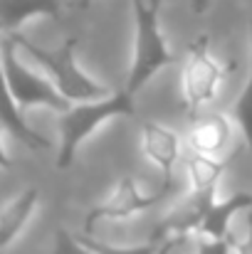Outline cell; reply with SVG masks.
Segmentation results:
<instances>
[{"label":"cell","mask_w":252,"mask_h":254,"mask_svg":"<svg viewBox=\"0 0 252 254\" xmlns=\"http://www.w3.org/2000/svg\"><path fill=\"white\" fill-rule=\"evenodd\" d=\"M134 116V94L129 89L114 91L104 99L72 104L60 114V151L55 158V168L65 170L72 166L80 146L109 119Z\"/></svg>","instance_id":"cell-1"},{"label":"cell","mask_w":252,"mask_h":254,"mask_svg":"<svg viewBox=\"0 0 252 254\" xmlns=\"http://www.w3.org/2000/svg\"><path fill=\"white\" fill-rule=\"evenodd\" d=\"M5 35L12 37V42L17 45V50L30 52V57L37 60V62L52 74V82L62 91V96L70 99L72 104L94 101V99H104V96L114 94L109 86L99 84V82H94L91 77H86L82 72V67L77 64V60H75L77 45H80L77 37H67L65 45L57 47V50H45V47L30 42L27 37H22V35H17V32H5Z\"/></svg>","instance_id":"cell-2"},{"label":"cell","mask_w":252,"mask_h":254,"mask_svg":"<svg viewBox=\"0 0 252 254\" xmlns=\"http://www.w3.org/2000/svg\"><path fill=\"white\" fill-rule=\"evenodd\" d=\"M164 0H131L134 15H136V45H134V62L129 69L126 89L136 94L156 72L175 62V55L166 47V40L161 35L159 12Z\"/></svg>","instance_id":"cell-3"},{"label":"cell","mask_w":252,"mask_h":254,"mask_svg":"<svg viewBox=\"0 0 252 254\" xmlns=\"http://www.w3.org/2000/svg\"><path fill=\"white\" fill-rule=\"evenodd\" d=\"M230 74V64L218 62L210 55L208 35L195 37L183 57L180 69V89H183V106L190 119H195L205 106H210Z\"/></svg>","instance_id":"cell-4"},{"label":"cell","mask_w":252,"mask_h":254,"mask_svg":"<svg viewBox=\"0 0 252 254\" xmlns=\"http://www.w3.org/2000/svg\"><path fill=\"white\" fill-rule=\"evenodd\" d=\"M2 77L7 86V96L15 99L17 106L30 109V106H47L52 111H67L72 106L70 99L62 96L55 82H47L37 74H32L17 57V45L12 42L10 35L2 37Z\"/></svg>","instance_id":"cell-5"},{"label":"cell","mask_w":252,"mask_h":254,"mask_svg":"<svg viewBox=\"0 0 252 254\" xmlns=\"http://www.w3.org/2000/svg\"><path fill=\"white\" fill-rule=\"evenodd\" d=\"M170 190H173V188L161 185L156 192H144L131 175H124V178L116 183L114 192H111L104 202L94 205V207L86 212V217H84V232L91 235L99 222H119V220H129V217H134V215H141V212H146V210L161 205L168 195H170Z\"/></svg>","instance_id":"cell-6"},{"label":"cell","mask_w":252,"mask_h":254,"mask_svg":"<svg viewBox=\"0 0 252 254\" xmlns=\"http://www.w3.org/2000/svg\"><path fill=\"white\" fill-rule=\"evenodd\" d=\"M215 200H218V188L215 190H188L183 195V200L156 225L154 240L164 242L170 237L198 235V230H200V225H203V220L210 212Z\"/></svg>","instance_id":"cell-7"},{"label":"cell","mask_w":252,"mask_h":254,"mask_svg":"<svg viewBox=\"0 0 252 254\" xmlns=\"http://www.w3.org/2000/svg\"><path fill=\"white\" fill-rule=\"evenodd\" d=\"M235 116L225 111H208L198 114L188 131L190 151L208 153V156H225L233 138H235Z\"/></svg>","instance_id":"cell-8"},{"label":"cell","mask_w":252,"mask_h":254,"mask_svg":"<svg viewBox=\"0 0 252 254\" xmlns=\"http://www.w3.org/2000/svg\"><path fill=\"white\" fill-rule=\"evenodd\" d=\"M141 151L144 156L159 168L161 185L175 188L173 173L180 161V138L173 128H168L159 121H144L141 124Z\"/></svg>","instance_id":"cell-9"},{"label":"cell","mask_w":252,"mask_h":254,"mask_svg":"<svg viewBox=\"0 0 252 254\" xmlns=\"http://www.w3.org/2000/svg\"><path fill=\"white\" fill-rule=\"evenodd\" d=\"M252 207V192L238 190L223 200H215L210 212L205 215L198 235L200 237H230V225L240 212H248ZM195 235V237H198Z\"/></svg>","instance_id":"cell-10"},{"label":"cell","mask_w":252,"mask_h":254,"mask_svg":"<svg viewBox=\"0 0 252 254\" xmlns=\"http://www.w3.org/2000/svg\"><path fill=\"white\" fill-rule=\"evenodd\" d=\"M40 205V192L35 185L25 188V192H20L0 215V245L10 247L15 237H20V232L27 227L30 217L35 215Z\"/></svg>","instance_id":"cell-11"},{"label":"cell","mask_w":252,"mask_h":254,"mask_svg":"<svg viewBox=\"0 0 252 254\" xmlns=\"http://www.w3.org/2000/svg\"><path fill=\"white\" fill-rule=\"evenodd\" d=\"M65 12V2L62 0H2V30L5 32H15L22 22L32 20V17H52L60 20V15Z\"/></svg>","instance_id":"cell-12"},{"label":"cell","mask_w":252,"mask_h":254,"mask_svg":"<svg viewBox=\"0 0 252 254\" xmlns=\"http://www.w3.org/2000/svg\"><path fill=\"white\" fill-rule=\"evenodd\" d=\"M228 168H230V156H208L190 151L185 156L188 190H215Z\"/></svg>","instance_id":"cell-13"},{"label":"cell","mask_w":252,"mask_h":254,"mask_svg":"<svg viewBox=\"0 0 252 254\" xmlns=\"http://www.w3.org/2000/svg\"><path fill=\"white\" fill-rule=\"evenodd\" d=\"M22 111H25V109L17 106L15 99L7 96V104H5V111H2V128H5L15 141H20L22 146H27L30 151H50V148H52L50 138H45L40 131H35V128L25 121Z\"/></svg>","instance_id":"cell-14"},{"label":"cell","mask_w":252,"mask_h":254,"mask_svg":"<svg viewBox=\"0 0 252 254\" xmlns=\"http://www.w3.org/2000/svg\"><path fill=\"white\" fill-rule=\"evenodd\" d=\"M233 116H235V121L240 126V133H243V138H245V143H248V148L252 153V60H250V77L245 82V89L240 91V96L233 104Z\"/></svg>","instance_id":"cell-15"},{"label":"cell","mask_w":252,"mask_h":254,"mask_svg":"<svg viewBox=\"0 0 252 254\" xmlns=\"http://www.w3.org/2000/svg\"><path fill=\"white\" fill-rule=\"evenodd\" d=\"M77 237L96 254H159L161 252V242L154 240V237L149 242H144V245H136V247H114V245H106L101 240H94L89 232H80Z\"/></svg>","instance_id":"cell-16"},{"label":"cell","mask_w":252,"mask_h":254,"mask_svg":"<svg viewBox=\"0 0 252 254\" xmlns=\"http://www.w3.org/2000/svg\"><path fill=\"white\" fill-rule=\"evenodd\" d=\"M52 254H96L94 250H89L77 235H72L65 227H57L55 232V245H52Z\"/></svg>","instance_id":"cell-17"},{"label":"cell","mask_w":252,"mask_h":254,"mask_svg":"<svg viewBox=\"0 0 252 254\" xmlns=\"http://www.w3.org/2000/svg\"><path fill=\"white\" fill-rule=\"evenodd\" d=\"M233 247V237H200L195 240V254H230Z\"/></svg>","instance_id":"cell-18"},{"label":"cell","mask_w":252,"mask_h":254,"mask_svg":"<svg viewBox=\"0 0 252 254\" xmlns=\"http://www.w3.org/2000/svg\"><path fill=\"white\" fill-rule=\"evenodd\" d=\"M235 254H252V207L248 210V230L240 240H233Z\"/></svg>","instance_id":"cell-19"},{"label":"cell","mask_w":252,"mask_h":254,"mask_svg":"<svg viewBox=\"0 0 252 254\" xmlns=\"http://www.w3.org/2000/svg\"><path fill=\"white\" fill-rule=\"evenodd\" d=\"M208 2H210V0H190V10H193L195 15H203V12L208 10Z\"/></svg>","instance_id":"cell-20"},{"label":"cell","mask_w":252,"mask_h":254,"mask_svg":"<svg viewBox=\"0 0 252 254\" xmlns=\"http://www.w3.org/2000/svg\"><path fill=\"white\" fill-rule=\"evenodd\" d=\"M89 2H91V0H80V7H86Z\"/></svg>","instance_id":"cell-21"}]
</instances>
